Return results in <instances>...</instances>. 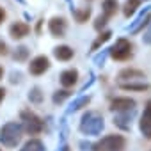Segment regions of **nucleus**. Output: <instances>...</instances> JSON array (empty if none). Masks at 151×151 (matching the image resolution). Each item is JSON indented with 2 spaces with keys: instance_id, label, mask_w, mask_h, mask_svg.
I'll list each match as a JSON object with an SVG mask.
<instances>
[{
  "instance_id": "f257e3e1",
  "label": "nucleus",
  "mask_w": 151,
  "mask_h": 151,
  "mask_svg": "<svg viewBox=\"0 0 151 151\" xmlns=\"http://www.w3.org/2000/svg\"><path fill=\"white\" fill-rule=\"evenodd\" d=\"M22 133H23V126L20 123H7L0 128V140L7 147H14L20 142Z\"/></svg>"
},
{
  "instance_id": "f03ea898",
  "label": "nucleus",
  "mask_w": 151,
  "mask_h": 151,
  "mask_svg": "<svg viewBox=\"0 0 151 151\" xmlns=\"http://www.w3.org/2000/svg\"><path fill=\"white\" fill-rule=\"evenodd\" d=\"M103 126H105L103 117L98 112H87L82 117V123H80V130L86 135H98L103 130Z\"/></svg>"
},
{
  "instance_id": "7ed1b4c3",
  "label": "nucleus",
  "mask_w": 151,
  "mask_h": 151,
  "mask_svg": "<svg viewBox=\"0 0 151 151\" xmlns=\"http://www.w3.org/2000/svg\"><path fill=\"white\" fill-rule=\"evenodd\" d=\"M20 117H22V121H23V130L27 132V133H30V135H37V133H41L43 132V121L34 114V112H30V110H23L22 114H20Z\"/></svg>"
},
{
  "instance_id": "20e7f679",
  "label": "nucleus",
  "mask_w": 151,
  "mask_h": 151,
  "mask_svg": "<svg viewBox=\"0 0 151 151\" xmlns=\"http://www.w3.org/2000/svg\"><path fill=\"white\" fill-rule=\"evenodd\" d=\"M109 53H110V57L116 59V60H126V59L132 57V43H130L128 39L121 37V39H117L116 45L109 50Z\"/></svg>"
},
{
  "instance_id": "39448f33",
  "label": "nucleus",
  "mask_w": 151,
  "mask_h": 151,
  "mask_svg": "<svg viewBox=\"0 0 151 151\" xmlns=\"http://www.w3.org/2000/svg\"><path fill=\"white\" fill-rule=\"evenodd\" d=\"M124 137L121 135H107L103 137L98 146H96V151H121L124 147Z\"/></svg>"
},
{
  "instance_id": "423d86ee",
  "label": "nucleus",
  "mask_w": 151,
  "mask_h": 151,
  "mask_svg": "<svg viewBox=\"0 0 151 151\" xmlns=\"http://www.w3.org/2000/svg\"><path fill=\"white\" fill-rule=\"evenodd\" d=\"M48 29H50V34L53 37H62L66 34V29H68V23L62 16H53L48 23Z\"/></svg>"
},
{
  "instance_id": "0eeeda50",
  "label": "nucleus",
  "mask_w": 151,
  "mask_h": 151,
  "mask_svg": "<svg viewBox=\"0 0 151 151\" xmlns=\"http://www.w3.org/2000/svg\"><path fill=\"white\" fill-rule=\"evenodd\" d=\"M50 68V60H48V57H45V55H39V57H36V59H32L30 60V64H29V71L32 73V75H43L46 69Z\"/></svg>"
},
{
  "instance_id": "6e6552de",
  "label": "nucleus",
  "mask_w": 151,
  "mask_h": 151,
  "mask_svg": "<svg viewBox=\"0 0 151 151\" xmlns=\"http://www.w3.org/2000/svg\"><path fill=\"white\" fill-rule=\"evenodd\" d=\"M140 132L144 133V137L151 139V100L147 101V105L144 109V114L140 117Z\"/></svg>"
},
{
  "instance_id": "1a4fd4ad",
  "label": "nucleus",
  "mask_w": 151,
  "mask_h": 151,
  "mask_svg": "<svg viewBox=\"0 0 151 151\" xmlns=\"http://www.w3.org/2000/svg\"><path fill=\"white\" fill-rule=\"evenodd\" d=\"M112 110H119V112H126V110H133L135 109V101L130 98H116L110 103Z\"/></svg>"
},
{
  "instance_id": "9d476101",
  "label": "nucleus",
  "mask_w": 151,
  "mask_h": 151,
  "mask_svg": "<svg viewBox=\"0 0 151 151\" xmlns=\"http://www.w3.org/2000/svg\"><path fill=\"white\" fill-rule=\"evenodd\" d=\"M77 80H78V71L77 69H66V71L60 73V84L64 87L75 86V84H77Z\"/></svg>"
},
{
  "instance_id": "9b49d317",
  "label": "nucleus",
  "mask_w": 151,
  "mask_h": 151,
  "mask_svg": "<svg viewBox=\"0 0 151 151\" xmlns=\"http://www.w3.org/2000/svg\"><path fill=\"white\" fill-rule=\"evenodd\" d=\"M29 25L27 23H22V22H16V23H13L11 27H9V34H11V37H14V39H22V37H25L27 34H29Z\"/></svg>"
},
{
  "instance_id": "f8f14e48",
  "label": "nucleus",
  "mask_w": 151,
  "mask_h": 151,
  "mask_svg": "<svg viewBox=\"0 0 151 151\" xmlns=\"http://www.w3.org/2000/svg\"><path fill=\"white\" fill-rule=\"evenodd\" d=\"M53 55H55L59 60H69V59L75 55V52H73V48L62 45V46H57V48L53 50Z\"/></svg>"
},
{
  "instance_id": "ddd939ff",
  "label": "nucleus",
  "mask_w": 151,
  "mask_h": 151,
  "mask_svg": "<svg viewBox=\"0 0 151 151\" xmlns=\"http://www.w3.org/2000/svg\"><path fill=\"white\" fill-rule=\"evenodd\" d=\"M101 9H103V16L109 20V18L114 16L116 11H117V0H103Z\"/></svg>"
},
{
  "instance_id": "4468645a",
  "label": "nucleus",
  "mask_w": 151,
  "mask_h": 151,
  "mask_svg": "<svg viewBox=\"0 0 151 151\" xmlns=\"http://www.w3.org/2000/svg\"><path fill=\"white\" fill-rule=\"evenodd\" d=\"M20 151H45V146L39 139H30L29 142H25V146Z\"/></svg>"
},
{
  "instance_id": "2eb2a0df",
  "label": "nucleus",
  "mask_w": 151,
  "mask_h": 151,
  "mask_svg": "<svg viewBox=\"0 0 151 151\" xmlns=\"http://www.w3.org/2000/svg\"><path fill=\"white\" fill-rule=\"evenodd\" d=\"M91 101V98L89 96H82V98H78V100H75L73 103H71V107L68 109V114H71V112H77V110H80L84 105H87Z\"/></svg>"
},
{
  "instance_id": "dca6fc26",
  "label": "nucleus",
  "mask_w": 151,
  "mask_h": 151,
  "mask_svg": "<svg viewBox=\"0 0 151 151\" xmlns=\"http://www.w3.org/2000/svg\"><path fill=\"white\" fill-rule=\"evenodd\" d=\"M137 7H139V0H126V4H124V16L126 18L133 16Z\"/></svg>"
},
{
  "instance_id": "f3484780",
  "label": "nucleus",
  "mask_w": 151,
  "mask_h": 151,
  "mask_svg": "<svg viewBox=\"0 0 151 151\" xmlns=\"http://www.w3.org/2000/svg\"><path fill=\"white\" fill-rule=\"evenodd\" d=\"M71 11H73V14H75V18H77L78 23L87 22V18L91 16V9H89V7H86V9H82V11H77V9H71Z\"/></svg>"
},
{
  "instance_id": "a211bd4d",
  "label": "nucleus",
  "mask_w": 151,
  "mask_h": 151,
  "mask_svg": "<svg viewBox=\"0 0 151 151\" xmlns=\"http://www.w3.org/2000/svg\"><path fill=\"white\" fill-rule=\"evenodd\" d=\"M110 36H112V32H110V30H107V32L100 34V36H98V39H96V41L93 43V50H98V48H100V46H101L103 43H107V41L110 39Z\"/></svg>"
},
{
  "instance_id": "6ab92c4d",
  "label": "nucleus",
  "mask_w": 151,
  "mask_h": 151,
  "mask_svg": "<svg viewBox=\"0 0 151 151\" xmlns=\"http://www.w3.org/2000/svg\"><path fill=\"white\" fill-rule=\"evenodd\" d=\"M27 57H29V48L27 46H18L14 50V53H13V59L14 60H25Z\"/></svg>"
},
{
  "instance_id": "aec40b11",
  "label": "nucleus",
  "mask_w": 151,
  "mask_h": 151,
  "mask_svg": "<svg viewBox=\"0 0 151 151\" xmlns=\"http://www.w3.org/2000/svg\"><path fill=\"white\" fill-rule=\"evenodd\" d=\"M126 77H130V78H133V77L142 78L144 75H142V71H137V69H124V71L119 73V78H126Z\"/></svg>"
},
{
  "instance_id": "412c9836",
  "label": "nucleus",
  "mask_w": 151,
  "mask_h": 151,
  "mask_svg": "<svg viewBox=\"0 0 151 151\" xmlns=\"http://www.w3.org/2000/svg\"><path fill=\"white\" fill-rule=\"evenodd\" d=\"M29 100H30L32 103H41V100H43V93H41V89H39V87H34V89L29 93Z\"/></svg>"
},
{
  "instance_id": "4be33fe9",
  "label": "nucleus",
  "mask_w": 151,
  "mask_h": 151,
  "mask_svg": "<svg viewBox=\"0 0 151 151\" xmlns=\"http://www.w3.org/2000/svg\"><path fill=\"white\" fill-rule=\"evenodd\" d=\"M69 94H71L69 91H57V93L53 94V103H62Z\"/></svg>"
},
{
  "instance_id": "5701e85b",
  "label": "nucleus",
  "mask_w": 151,
  "mask_h": 151,
  "mask_svg": "<svg viewBox=\"0 0 151 151\" xmlns=\"http://www.w3.org/2000/svg\"><path fill=\"white\" fill-rule=\"evenodd\" d=\"M121 87L123 89H132V91H144V89H147V86H144V84H121Z\"/></svg>"
},
{
  "instance_id": "b1692460",
  "label": "nucleus",
  "mask_w": 151,
  "mask_h": 151,
  "mask_svg": "<svg viewBox=\"0 0 151 151\" xmlns=\"http://www.w3.org/2000/svg\"><path fill=\"white\" fill-rule=\"evenodd\" d=\"M80 151H96V146L84 140V142H80Z\"/></svg>"
},
{
  "instance_id": "393cba45",
  "label": "nucleus",
  "mask_w": 151,
  "mask_h": 151,
  "mask_svg": "<svg viewBox=\"0 0 151 151\" xmlns=\"http://www.w3.org/2000/svg\"><path fill=\"white\" fill-rule=\"evenodd\" d=\"M105 23H107V18H105V16H98V20H96V23H94V27H96V29L100 30V29H101V27H103Z\"/></svg>"
},
{
  "instance_id": "a878e982",
  "label": "nucleus",
  "mask_w": 151,
  "mask_h": 151,
  "mask_svg": "<svg viewBox=\"0 0 151 151\" xmlns=\"http://www.w3.org/2000/svg\"><path fill=\"white\" fill-rule=\"evenodd\" d=\"M105 57H107V52H103V53H100V55H96V57H94V62L101 66V64L105 62Z\"/></svg>"
},
{
  "instance_id": "bb28decb",
  "label": "nucleus",
  "mask_w": 151,
  "mask_h": 151,
  "mask_svg": "<svg viewBox=\"0 0 151 151\" xmlns=\"http://www.w3.org/2000/svg\"><path fill=\"white\" fill-rule=\"evenodd\" d=\"M144 43H146V45H151V27H149V30L144 34Z\"/></svg>"
},
{
  "instance_id": "cd10ccee",
  "label": "nucleus",
  "mask_w": 151,
  "mask_h": 151,
  "mask_svg": "<svg viewBox=\"0 0 151 151\" xmlns=\"http://www.w3.org/2000/svg\"><path fill=\"white\" fill-rule=\"evenodd\" d=\"M7 53V45L4 41H0V55H6Z\"/></svg>"
},
{
  "instance_id": "c85d7f7f",
  "label": "nucleus",
  "mask_w": 151,
  "mask_h": 151,
  "mask_svg": "<svg viewBox=\"0 0 151 151\" xmlns=\"http://www.w3.org/2000/svg\"><path fill=\"white\" fill-rule=\"evenodd\" d=\"M20 77H22L20 73H11V82H13V84H14V82H20Z\"/></svg>"
},
{
  "instance_id": "c756f323",
  "label": "nucleus",
  "mask_w": 151,
  "mask_h": 151,
  "mask_svg": "<svg viewBox=\"0 0 151 151\" xmlns=\"http://www.w3.org/2000/svg\"><path fill=\"white\" fill-rule=\"evenodd\" d=\"M4 20H6V11H4L2 7H0V25L4 23Z\"/></svg>"
},
{
  "instance_id": "7c9ffc66",
  "label": "nucleus",
  "mask_w": 151,
  "mask_h": 151,
  "mask_svg": "<svg viewBox=\"0 0 151 151\" xmlns=\"http://www.w3.org/2000/svg\"><path fill=\"white\" fill-rule=\"evenodd\" d=\"M4 98H6V89H4V87H0V103H2Z\"/></svg>"
},
{
  "instance_id": "2f4dec72",
  "label": "nucleus",
  "mask_w": 151,
  "mask_h": 151,
  "mask_svg": "<svg viewBox=\"0 0 151 151\" xmlns=\"http://www.w3.org/2000/svg\"><path fill=\"white\" fill-rule=\"evenodd\" d=\"M2 75H4V69H2V68H0V78H2Z\"/></svg>"
},
{
  "instance_id": "473e14b6",
  "label": "nucleus",
  "mask_w": 151,
  "mask_h": 151,
  "mask_svg": "<svg viewBox=\"0 0 151 151\" xmlns=\"http://www.w3.org/2000/svg\"><path fill=\"white\" fill-rule=\"evenodd\" d=\"M18 2H20V4H23V2H25V0H18Z\"/></svg>"
},
{
  "instance_id": "72a5a7b5",
  "label": "nucleus",
  "mask_w": 151,
  "mask_h": 151,
  "mask_svg": "<svg viewBox=\"0 0 151 151\" xmlns=\"http://www.w3.org/2000/svg\"><path fill=\"white\" fill-rule=\"evenodd\" d=\"M68 2H71V0H68Z\"/></svg>"
}]
</instances>
